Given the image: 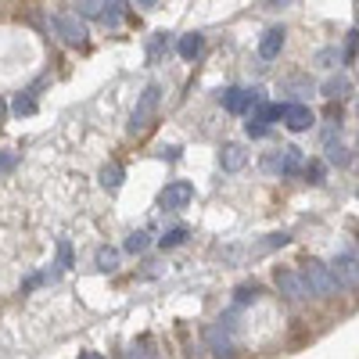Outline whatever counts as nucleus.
I'll list each match as a JSON object with an SVG mask.
<instances>
[{
	"label": "nucleus",
	"mask_w": 359,
	"mask_h": 359,
	"mask_svg": "<svg viewBox=\"0 0 359 359\" xmlns=\"http://www.w3.org/2000/svg\"><path fill=\"white\" fill-rule=\"evenodd\" d=\"M302 280H306L309 294H316V298H334V294L341 291L338 280L331 277V269H327L323 262H316V259H309V262L302 266Z\"/></svg>",
	"instance_id": "nucleus-1"
},
{
	"label": "nucleus",
	"mask_w": 359,
	"mask_h": 359,
	"mask_svg": "<svg viewBox=\"0 0 359 359\" xmlns=\"http://www.w3.org/2000/svg\"><path fill=\"white\" fill-rule=\"evenodd\" d=\"M262 169H266V172H280V176H298V172L306 169V158H302V147H294V144L280 147L277 155H269V158H262Z\"/></svg>",
	"instance_id": "nucleus-2"
},
{
	"label": "nucleus",
	"mask_w": 359,
	"mask_h": 359,
	"mask_svg": "<svg viewBox=\"0 0 359 359\" xmlns=\"http://www.w3.org/2000/svg\"><path fill=\"white\" fill-rule=\"evenodd\" d=\"M219 101L226 111L233 115H245V111H255L262 104V90H241V86H226L219 90Z\"/></svg>",
	"instance_id": "nucleus-3"
},
{
	"label": "nucleus",
	"mask_w": 359,
	"mask_h": 359,
	"mask_svg": "<svg viewBox=\"0 0 359 359\" xmlns=\"http://www.w3.org/2000/svg\"><path fill=\"white\" fill-rule=\"evenodd\" d=\"M191 201H194V184H187V180H172V184H165L162 194H158V205L165 212H180V208H187Z\"/></svg>",
	"instance_id": "nucleus-4"
},
{
	"label": "nucleus",
	"mask_w": 359,
	"mask_h": 359,
	"mask_svg": "<svg viewBox=\"0 0 359 359\" xmlns=\"http://www.w3.org/2000/svg\"><path fill=\"white\" fill-rule=\"evenodd\" d=\"M273 284H277V291L287 298V302H306L309 298V287H306L302 273H294V269H277Z\"/></svg>",
	"instance_id": "nucleus-5"
},
{
	"label": "nucleus",
	"mask_w": 359,
	"mask_h": 359,
	"mask_svg": "<svg viewBox=\"0 0 359 359\" xmlns=\"http://www.w3.org/2000/svg\"><path fill=\"white\" fill-rule=\"evenodd\" d=\"M158 94H162L158 83H151V86L144 90L140 104H137V108H133V115H130V133H140V130L147 126V118H151V115H155V108H158Z\"/></svg>",
	"instance_id": "nucleus-6"
},
{
	"label": "nucleus",
	"mask_w": 359,
	"mask_h": 359,
	"mask_svg": "<svg viewBox=\"0 0 359 359\" xmlns=\"http://www.w3.org/2000/svg\"><path fill=\"white\" fill-rule=\"evenodd\" d=\"M327 269H331V277L338 280V287H359V259H355L352 252L338 255Z\"/></svg>",
	"instance_id": "nucleus-7"
},
{
	"label": "nucleus",
	"mask_w": 359,
	"mask_h": 359,
	"mask_svg": "<svg viewBox=\"0 0 359 359\" xmlns=\"http://www.w3.org/2000/svg\"><path fill=\"white\" fill-rule=\"evenodd\" d=\"M280 118L291 133H306L313 126V108L309 104H284L280 108Z\"/></svg>",
	"instance_id": "nucleus-8"
},
{
	"label": "nucleus",
	"mask_w": 359,
	"mask_h": 359,
	"mask_svg": "<svg viewBox=\"0 0 359 359\" xmlns=\"http://www.w3.org/2000/svg\"><path fill=\"white\" fill-rule=\"evenodd\" d=\"M54 29H57V36H62L65 43H86V25L76 15H57Z\"/></svg>",
	"instance_id": "nucleus-9"
},
{
	"label": "nucleus",
	"mask_w": 359,
	"mask_h": 359,
	"mask_svg": "<svg viewBox=\"0 0 359 359\" xmlns=\"http://www.w3.org/2000/svg\"><path fill=\"white\" fill-rule=\"evenodd\" d=\"M284 40H287V33H284L280 25L266 29V33H262V40H259V57H262V62H273V57H280V50H284Z\"/></svg>",
	"instance_id": "nucleus-10"
},
{
	"label": "nucleus",
	"mask_w": 359,
	"mask_h": 359,
	"mask_svg": "<svg viewBox=\"0 0 359 359\" xmlns=\"http://www.w3.org/2000/svg\"><path fill=\"white\" fill-rule=\"evenodd\" d=\"M205 341H208V348H212V355L216 359H233V341H230V334L223 331V323H212L205 331Z\"/></svg>",
	"instance_id": "nucleus-11"
},
{
	"label": "nucleus",
	"mask_w": 359,
	"mask_h": 359,
	"mask_svg": "<svg viewBox=\"0 0 359 359\" xmlns=\"http://www.w3.org/2000/svg\"><path fill=\"white\" fill-rule=\"evenodd\" d=\"M245 162H248V151L241 144H226L223 151H219V165L226 169V172H237V169H245Z\"/></svg>",
	"instance_id": "nucleus-12"
},
{
	"label": "nucleus",
	"mask_w": 359,
	"mask_h": 359,
	"mask_svg": "<svg viewBox=\"0 0 359 359\" xmlns=\"http://www.w3.org/2000/svg\"><path fill=\"white\" fill-rule=\"evenodd\" d=\"M201 47H205L201 33H187V36H180V43H176V50H180V57H184V62H194V57L201 54Z\"/></svg>",
	"instance_id": "nucleus-13"
},
{
	"label": "nucleus",
	"mask_w": 359,
	"mask_h": 359,
	"mask_svg": "<svg viewBox=\"0 0 359 359\" xmlns=\"http://www.w3.org/2000/svg\"><path fill=\"white\" fill-rule=\"evenodd\" d=\"M33 111H36V97H33V90H22V94L11 101V115H18V118H22V115H33Z\"/></svg>",
	"instance_id": "nucleus-14"
},
{
	"label": "nucleus",
	"mask_w": 359,
	"mask_h": 359,
	"mask_svg": "<svg viewBox=\"0 0 359 359\" xmlns=\"http://www.w3.org/2000/svg\"><path fill=\"white\" fill-rule=\"evenodd\" d=\"M323 97H345L348 94V76H331L323 86H320Z\"/></svg>",
	"instance_id": "nucleus-15"
},
{
	"label": "nucleus",
	"mask_w": 359,
	"mask_h": 359,
	"mask_svg": "<svg viewBox=\"0 0 359 359\" xmlns=\"http://www.w3.org/2000/svg\"><path fill=\"white\" fill-rule=\"evenodd\" d=\"M123 15H126V4H123V0H111V4H104V11H101V22L108 29H115L118 22H123Z\"/></svg>",
	"instance_id": "nucleus-16"
},
{
	"label": "nucleus",
	"mask_w": 359,
	"mask_h": 359,
	"mask_svg": "<svg viewBox=\"0 0 359 359\" xmlns=\"http://www.w3.org/2000/svg\"><path fill=\"white\" fill-rule=\"evenodd\" d=\"M94 262H97L101 273H115V269H118V252H115V248H97Z\"/></svg>",
	"instance_id": "nucleus-17"
},
{
	"label": "nucleus",
	"mask_w": 359,
	"mask_h": 359,
	"mask_svg": "<svg viewBox=\"0 0 359 359\" xmlns=\"http://www.w3.org/2000/svg\"><path fill=\"white\" fill-rule=\"evenodd\" d=\"M284 90H291V94H298V97H306V94H313V90H316V83L309 76H291V79H284Z\"/></svg>",
	"instance_id": "nucleus-18"
},
{
	"label": "nucleus",
	"mask_w": 359,
	"mask_h": 359,
	"mask_svg": "<svg viewBox=\"0 0 359 359\" xmlns=\"http://www.w3.org/2000/svg\"><path fill=\"white\" fill-rule=\"evenodd\" d=\"M101 187L115 194L118 187H123V169H118V165H104L101 169Z\"/></svg>",
	"instance_id": "nucleus-19"
},
{
	"label": "nucleus",
	"mask_w": 359,
	"mask_h": 359,
	"mask_svg": "<svg viewBox=\"0 0 359 359\" xmlns=\"http://www.w3.org/2000/svg\"><path fill=\"white\" fill-rule=\"evenodd\" d=\"M147 245H151V233H147V230H133V233L126 237V252H133V255L147 252Z\"/></svg>",
	"instance_id": "nucleus-20"
},
{
	"label": "nucleus",
	"mask_w": 359,
	"mask_h": 359,
	"mask_svg": "<svg viewBox=\"0 0 359 359\" xmlns=\"http://www.w3.org/2000/svg\"><path fill=\"white\" fill-rule=\"evenodd\" d=\"M184 241H187V226H172V230H165V233L158 237L162 248H176V245H184Z\"/></svg>",
	"instance_id": "nucleus-21"
},
{
	"label": "nucleus",
	"mask_w": 359,
	"mask_h": 359,
	"mask_svg": "<svg viewBox=\"0 0 359 359\" xmlns=\"http://www.w3.org/2000/svg\"><path fill=\"white\" fill-rule=\"evenodd\" d=\"M104 11V0H83V4H76V18H101Z\"/></svg>",
	"instance_id": "nucleus-22"
},
{
	"label": "nucleus",
	"mask_w": 359,
	"mask_h": 359,
	"mask_svg": "<svg viewBox=\"0 0 359 359\" xmlns=\"http://www.w3.org/2000/svg\"><path fill=\"white\" fill-rule=\"evenodd\" d=\"M57 269H69L72 266V245L65 241V237H62V241H57V262H54Z\"/></svg>",
	"instance_id": "nucleus-23"
},
{
	"label": "nucleus",
	"mask_w": 359,
	"mask_h": 359,
	"mask_svg": "<svg viewBox=\"0 0 359 359\" xmlns=\"http://www.w3.org/2000/svg\"><path fill=\"white\" fill-rule=\"evenodd\" d=\"M302 172H306V180H309L313 187H320V184H323V162H309Z\"/></svg>",
	"instance_id": "nucleus-24"
},
{
	"label": "nucleus",
	"mask_w": 359,
	"mask_h": 359,
	"mask_svg": "<svg viewBox=\"0 0 359 359\" xmlns=\"http://www.w3.org/2000/svg\"><path fill=\"white\" fill-rule=\"evenodd\" d=\"M255 298H259V287H255V284H241V287H237V306L255 302Z\"/></svg>",
	"instance_id": "nucleus-25"
},
{
	"label": "nucleus",
	"mask_w": 359,
	"mask_h": 359,
	"mask_svg": "<svg viewBox=\"0 0 359 359\" xmlns=\"http://www.w3.org/2000/svg\"><path fill=\"white\" fill-rule=\"evenodd\" d=\"M287 241H291V237H287V233H269V237H266V241H262V252H269V248H284Z\"/></svg>",
	"instance_id": "nucleus-26"
},
{
	"label": "nucleus",
	"mask_w": 359,
	"mask_h": 359,
	"mask_svg": "<svg viewBox=\"0 0 359 359\" xmlns=\"http://www.w3.org/2000/svg\"><path fill=\"white\" fill-rule=\"evenodd\" d=\"M355 47H359V29H352V33H348V43H345L341 62H352V57H355Z\"/></svg>",
	"instance_id": "nucleus-27"
},
{
	"label": "nucleus",
	"mask_w": 359,
	"mask_h": 359,
	"mask_svg": "<svg viewBox=\"0 0 359 359\" xmlns=\"http://www.w3.org/2000/svg\"><path fill=\"white\" fill-rule=\"evenodd\" d=\"M245 133L259 140V137H266V133H269V126H262V123H255V118H248V123H245Z\"/></svg>",
	"instance_id": "nucleus-28"
},
{
	"label": "nucleus",
	"mask_w": 359,
	"mask_h": 359,
	"mask_svg": "<svg viewBox=\"0 0 359 359\" xmlns=\"http://www.w3.org/2000/svg\"><path fill=\"white\" fill-rule=\"evenodd\" d=\"M15 162H18V155H15V151H0V176L11 172V169H15Z\"/></svg>",
	"instance_id": "nucleus-29"
},
{
	"label": "nucleus",
	"mask_w": 359,
	"mask_h": 359,
	"mask_svg": "<svg viewBox=\"0 0 359 359\" xmlns=\"http://www.w3.org/2000/svg\"><path fill=\"white\" fill-rule=\"evenodd\" d=\"M126 359H151V352H147V341H140V345H133V348L126 352Z\"/></svg>",
	"instance_id": "nucleus-30"
},
{
	"label": "nucleus",
	"mask_w": 359,
	"mask_h": 359,
	"mask_svg": "<svg viewBox=\"0 0 359 359\" xmlns=\"http://www.w3.org/2000/svg\"><path fill=\"white\" fill-rule=\"evenodd\" d=\"M338 57H341L338 50H320V54H316V62H320V65H331V62H338Z\"/></svg>",
	"instance_id": "nucleus-31"
},
{
	"label": "nucleus",
	"mask_w": 359,
	"mask_h": 359,
	"mask_svg": "<svg viewBox=\"0 0 359 359\" xmlns=\"http://www.w3.org/2000/svg\"><path fill=\"white\" fill-rule=\"evenodd\" d=\"M158 155H162V158H169V162H176V158H180V147H162Z\"/></svg>",
	"instance_id": "nucleus-32"
},
{
	"label": "nucleus",
	"mask_w": 359,
	"mask_h": 359,
	"mask_svg": "<svg viewBox=\"0 0 359 359\" xmlns=\"http://www.w3.org/2000/svg\"><path fill=\"white\" fill-rule=\"evenodd\" d=\"M79 359H101V355H97V352H83Z\"/></svg>",
	"instance_id": "nucleus-33"
},
{
	"label": "nucleus",
	"mask_w": 359,
	"mask_h": 359,
	"mask_svg": "<svg viewBox=\"0 0 359 359\" xmlns=\"http://www.w3.org/2000/svg\"><path fill=\"white\" fill-rule=\"evenodd\" d=\"M4 115H8V104H4V101H0V118H4Z\"/></svg>",
	"instance_id": "nucleus-34"
},
{
	"label": "nucleus",
	"mask_w": 359,
	"mask_h": 359,
	"mask_svg": "<svg viewBox=\"0 0 359 359\" xmlns=\"http://www.w3.org/2000/svg\"><path fill=\"white\" fill-rule=\"evenodd\" d=\"M355 111H359V101H355Z\"/></svg>",
	"instance_id": "nucleus-35"
}]
</instances>
